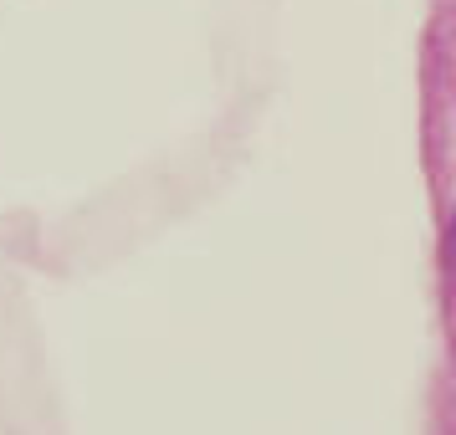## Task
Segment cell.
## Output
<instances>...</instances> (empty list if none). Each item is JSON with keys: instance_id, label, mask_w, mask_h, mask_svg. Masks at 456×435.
I'll return each mask as SVG.
<instances>
[]
</instances>
